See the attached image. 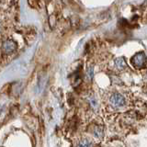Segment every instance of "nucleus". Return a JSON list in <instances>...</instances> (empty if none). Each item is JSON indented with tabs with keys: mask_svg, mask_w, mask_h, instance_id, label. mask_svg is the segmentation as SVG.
Masks as SVG:
<instances>
[{
	"mask_svg": "<svg viewBox=\"0 0 147 147\" xmlns=\"http://www.w3.org/2000/svg\"><path fill=\"white\" fill-rule=\"evenodd\" d=\"M131 63L135 68H142L146 63V55L144 53H138L131 59Z\"/></svg>",
	"mask_w": 147,
	"mask_h": 147,
	"instance_id": "nucleus-1",
	"label": "nucleus"
},
{
	"mask_svg": "<svg viewBox=\"0 0 147 147\" xmlns=\"http://www.w3.org/2000/svg\"><path fill=\"white\" fill-rule=\"evenodd\" d=\"M110 102L114 106V107H122L125 104V100H124V98L121 95V94H114L111 98H110Z\"/></svg>",
	"mask_w": 147,
	"mask_h": 147,
	"instance_id": "nucleus-2",
	"label": "nucleus"
},
{
	"mask_svg": "<svg viewBox=\"0 0 147 147\" xmlns=\"http://www.w3.org/2000/svg\"><path fill=\"white\" fill-rule=\"evenodd\" d=\"M15 42L13 40H7L3 45V49L6 53H11L15 50Z\"/></svg>",
	"mask_w": 147,
	"mask_h": 147,
	"instance_id": "nucleus-3",
	"label": "nucleus"
},
{
	"mask_svg": "<svg viewBox=\"0 0 147 147\" xmlns=\"http://www.w3.org/2000/svg\"><path fill=\"white\" fill-rule=\"evenodd\" d=\"M115 64H116L117 68L119 69V70H123V69L126 67V63L122 58L117 59L116 61H115Z\"/></svg>",
	"mask_w": 147,
	"mask_h": 147,
	"instance_id": "nucleus-4",
	"label": "nucleus"
},
{
	"mask_svg": "<svg viewBox=\"0 0 147 147\" xmlns=\"http://www.w3.org/2000/svg\"><path fill=\"white\" fill-rule=\"evenodd\" d=\"M87 74H88V76H89L90 79H92V78H93V75H94L93 68L90 67V68H89V70H88V72H87Z\"/></svg>",
	"mask_w": 147,
	"mask_h": 147,
	"instance_id": "nucleus-5",
	"label": "nucleus"
}]
</instances>
